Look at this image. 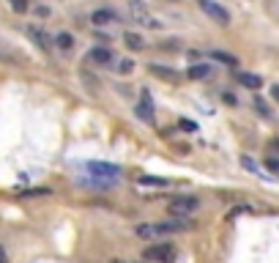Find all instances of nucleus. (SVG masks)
<instances>
[{
    "label": "nucleus",
    "mask_w": 279,
    "mask_h": 263,
    "mask_svg": "<svg viewBox=\"0 0 279 263\" xmlns=\"http://www.w3.org/2000/svg\"><path fill=\"white\" fill-rule=\"evenodd\" d=\"M85 170H88L90 175H96L98 181H107V184H115L118 175H120V167L118 165H110V162H88Z\"/></svg>",
    "instance_id": "obj_3"
},
{
    "label": "nucleus",
    "mask_w": 279,
    "mask_h": 263,
    "mask_svg": "<svg viewBox=\"0 0 279 263\" xmlns=\"http://www.w3.org/2000/svg\"><path fill=\"white\" fill-rule=\"evenodd\" d=\"M148 72L159 80H167V83H178V80H181V74H178L176 69H164V66H159V63H150Z\"/></svg>",
    "instance_id": "obj_8"
},
{
    "label": "nucleus",
    "mask_w": 279,
    "mask_h": 263,
    "mask_svg": "<svg viewBox=\"0 0 279 263\" xmlns=\"http://www.w3.org/2000/svg\"><path fill=\"white\" fill-rule=\"evenodd\" d=\"M208 72H211V66H208V63H194V66H189V77H192V80L208 77Z\"/></svg>",
    "instance_id": "obj_15"
},
{
    "label": "nucleus",
    "mask_w": 279,
    "mask_h": 263,
    "mask_svg": "<svg viewBox=\"0 0 279 263\" xmlns=\"http://www.w3.org/2000/svg\"><path fill=\"white\" fill-rule=\"evenodd\" d=\"M88 61L96 63V66H110L112 63V50L110 47H93L88 52Z\"/></svg>",
    "instance_id": "obj_7"
},
{
    "label": "nucleus",
    "mask_w": 279,
    "mask_h": 263,
    "mask_svg": "<svg viewBox=\"0 0 279 263\" xmlns=\"http://www.w3.org/2000/svg\"><path fill=\"white\" fill-rule=\"evenodd\" d=\"M238 83L244 88H249V91H258V88H263V80L258 77V74H249V72H236Z\"/></svg>",
    "instance_id": "obj_11"
},
{
    "label": "nucleus",
    "mask_w": 279,
    "mask_h": 263,
    "mask_svg": "<svg viewBox=\"0 0 279 263\" xmlns=\"http://www.w3.org/2000/svg\"><path fill=\"white\" fill-rule=\"evenodd\" d=\"M115 20H118V14H115L112 9H96L90 14V22H93V25H98V28L110 25V22H115Z\"/></svg>",
    "instance_id": "obj_9"
},
{
    "label": "nucleus",
    "mask_w": 279,
    "mask_h": 263,
    "mask_svg": "<svg viewBox=\"0 0 279 263\" xmlns=\"http://www.w3.org/2000/svg\"><path fill=\"white\" fill-rule=\"evenodd\" d=\"M197 3H200V9L206 11L211 20H216L219 25H230V11L224 9V6H219L216 0H197Z\"/></svg>",
    "instance_id": "obj_4"
},
{
    "label": "nucleus",
    "mask_w": 279,
    "mask_h": 263,
    "mask_svg": "<svg viewBox=\"0 0 279 263\" xmlns=\"http://www.w3.org/2000/svg\"><path fill=\"white\" fill-rule=\"evenodd\" d=\"M129 14H132V20L140 22L142 28H162V22H156L154 17L145 11V6L140 3V0H129Z\"/></svg>",
    "instance_id": "obj_5"
},
{
    "label": "nucleus",
    "mask_w": 279,
    "mask_h": 263,
    "mask_svg": "<svg viewBox=\"0 0 279 263\" xmlns=\"http://www.w3.org/2000/svg\"><path fill=\"white\" fill-rule=\"evenodd\" d=\"M252 104H254V110H258V113L263 115V118H271V110H268V104H266L260 96H254V102H252Z\"/></svg>",
    "instance_id": "obj_19"
},
{
    "label": "nucleus",
    "mask_w": 279,
    "mask_h": 263,
    "mask_svg": "<svg viewBox=\"0 0 279 263\" xmlns=\"http://www.w3.org/2000/svg\"><path fill=\"white\" fill-rule=\"evenodd\" d=\"M178 126L186 129V132H197V124H194V121H189V118H181V121H178Z\"/></svg>",
    "instance_id": "obj_24"
},
{
    "label": "nucleus",
    "mask_w": 279,
    "mask_h": 263,
    "mask_svg": "<svg viewBox=\"0 0 279 263\" xmlns=\"http://www.w3.org/2000/svg\"><path fill=\"white\" fill-rule=\"evenodd\" d=\"M142 263H148V260H142Z\"/></svg>",
    "instance_id": "obj_30"
},
{
    "label": "nucleus",
    "mask_w": 279,
    "mask_h": 263,
    "mask_svg": "<svg viewBox=\"0 0 279 263\" xmlns=\"http://www.w3.org/2000/svg\"><path fill=\"white\" fill-rule=\"evenodd\" d=\"M197 208H200V200H197V197L181 195V197H172L167 211H170V217H189V214L197 211Z\"/></svg>",
    "instance_id": "obj_2"
},
{
    "label": "nucleus",
    "mask_w": 279,
    "mask_h": 263,
    "mask_svg": "<svg viewBox=\"0 0 279 263\" xmlns=\"http://www.w3.org/2000/svg\"><path fill=\"white\" fill-rule=\"evenodd\" d=\"M55 44L58 47H60V50H72V47H74V36H72V33H66V31H63V33H58V36H55Z\"/></svg>",
    "instance_id": "obj_16"
},
{
    "label": "nucleus",
    "mask_w": 279,
    "mask_h": 263,
    "mask_svg": "<svg viewBox=\"0 0 279 263\" xmlns=\"http://www.w3.org/2000/svg\"><path fill=\"white\" fill-rule=\"evenodd\" d=\"M241 165L246 167L249 173H254V175H263V170H260V165H254V162L249 159V156H241Z\"/></svg>",
    "instance_id": "obj_22"
},
{
    "label": "nucleus",
    "mask_w": 279,
    "mask_h": 263,
    "mask_svg": "<svg viewBox=\"0 0 279 263\" xmlns=\"http://www.w3.org/2000/svg\"><path fill=\"white\" fill-rule=\"evenodd\" d=\"M28 33H30V39L42 47V50H50V47H52V39L46 36L44 31H38V28H28Z\"/></svg>",
    "instance_id": "obj_13"
},
{
    "label": "nucleus",
    "mask_w": 279,
    "mask_h": 263,
    "mask_svg": "<svg viewBox=\"0 0 279 263\" xmlns=\"http://www.w3.org/2000/svg\"><path fill=\"white\" fill-rule=\"evenodd\" d=\"M50 195H52L50 186H36V189H25V192H20V197H50Z\"/></svg>",
    "instance_id": "obj_17"
},
{
    "label": "nucleus",
    "mask_w": 279,
    "mask_h": 263,
    "mask_svg": "<svg viewBox=\"0 0 279 263\" xmlns=\"http://www.w3.org/2000/svg\"><path fill=\"white\" fill-rule=\"evenodd\" d=\"M159 230H162V236H167V233H186V230H192V222L186 217H172V219L159 222Z\"/></svg>",
    "instance_id": "obj_6"
},
{
    "label": "nucleus",
    "mask_w": 279,
    "mask_h": 263,
    "mask_svg": "<svg viewBox=\"0 0 279 263\" xmlns=\"http://www.w3.org/2000/svg\"><path fill=\"white\" fill-rule=\"evenodd\" d=\"M137 118H142V121H154V102H150V96H148V91H142V102L137 104Z\"/></svg>",
    "instance_id": "obj_10"
},
{
    "label": "nucleus",
    "mask_w": 279,
    "mask_h": 263,
    "mask_svg": "<svg viewBox=\"0 0 279 263\" xmlns=\"http://www.w3.org/2000/svg\"><path fill=\"white\" fill-rule=\"evenodd\" d=\"M124 42H126V47H129V50H134V52L145 50V39L140 36V33H134V31H126V33H124Z\"/></svg>",
    "instance_id": "obj_12"
},
{
    "label": "nucleus",
    "mask_w": 279,
    "mask_h": 263,
    "mask_svg": "<svg viewBox=\"0 0 279 263\" xmlns=\"http://www.w3.org/2000/svg\"><path fill=\"white\" fill-rule=\"evenodd\" d=\"M0 263H8V258H6V247L0 244Z\"/></svg>",
    "instance_id": "obj_27"
},
{
    "label": "nucleus",
    "mask_w": 279,
    "mask_h": 263,
    "mask_svg": "<svg viewBox=\"0 0 279 263\" xmlns=\"http://www.w3.org/2000/svg\"><path fill=\"white\" fill-rule=\"evenodd\" d=\"M132 69H134V61H129V58H124V61L118 63V72L120 74H132Z\"/></svg>",
    "instance_id": "obj_23"
},
{
    "label": "nucleus",
    "mask_w": 279,
    "mask_h": 263,
    "mask_svg": "<svg viewBox=\"0 0 279 263\" xmlns=\"http://www.w3.org/2000/svg\"><path fill=\"white\" fill-rule=\"evenodd\" d=\"M140 184H142V186H167V181L164 178H154V175H142Z\"/></svg>",
    "instance_id": "obj_20"
},
{
    "label": "nucleus",
    "mask_w": 279,
    "mask_h": 263,
    "mask_svg": "<svg viewBox=\"0 0 279 263\" xmlns=\"http://www.w3.org/2000/svg\"><path fill=\"white\" fill-rule=\"evenodd\" d=\"M214 61L224 63V66H238V58H232L230 52H222V50H214Z\"/></svg>",
    "instance_id": "obj_18"
},
{
    "label": "nucleus",
    "mask_w": 279,
    "mask_h": 263,
    "mask_svg": "<svg viewBox=\"0 0 279 263\" xmlns=\"http://www.w3.org/2000/svg\"><path fill=\"white\" fill-rule=\"evenodd\" d=\"M176 258H178V249L170 241H159V244H150V247L142 249V260H148V263H172Z\"/></svg>",
    "instance_id": "obj_1"
},
{
    "label": "nucleus",
    "mask_w": 279,
    "mask_h": 263,
    "mask_svg": "<svg viewBox=\"0 0 279 263\" xmlns=\"http://www.w3.org/2000/svg\"><path fill=\"white\" fill-rule=\"evenodd\" d=\"M8 6L16 11V14H25V11L30 9V0H8Z\"/></svg>",
    "instance_id": "obj_21"
},
{
    "label": "nucleus",
    "mask_w": 279,
    "mask_h": 263,
    "mask_svg": "<svg viewBox=\"0 0 279 263\" xmlns=\"http://www.w3.org/2000/svg\"><path fill=\"white\" fill-rule=\"evenodd\" d=\"M271 96H274L276 102H279V85H274V88H271Z\"/></svg>",
    "instance_id": "obj_28"
},
{
    "label": "nucleus",
    "mask_w": 279,
    "mask_h": 263,
    "mask_svg": "<svg viewBox=\"0 0 279 263\" xmlns=\"http://www.w3.org/2000/svg\"><path fill=\"white\" fill-rule=\"evenodd\" d=\"M266 167H268L271 173H279V159H268V162H266Z\"/></svg>",
    "instance_id": "obj_25"
},
{
    "label": "nucleus",
    "mask_w": 279,
    "mask_h": 263,
    "mask_svg": "<svg viewBox=\"0 0 279 263\" xmlns=\"http://www.w3.org/2000/svg\"><path fill=\"white\" fill-rule=\"evenodd\" d=\"M137 236H142V238H156V236H162L159 222H156V225H137Z\"/></svg>",
    "instance_id": "obj_14"
},
{
    "label": "nucleus",
    "mask_w": 279,
    "mask_h": 263,
    "mask_svg": "<svg viewBox=\"0 0 279 263\" xmlns=\"http://www.w3.org/2000/svg\"><path fill=\"white\" fill-rule=\"evenodd\" d=\"M112 263H124V260H112Z\"/></svg>",
    "instance_id": "obj_29"
},
{
    "label": "nucleus",
    "mask_w": 279,
    "mask_h": 263,
    "mask_svg": "<svg viewBox=\"0 0 279 263\" xmlns=\"http://www.w3.org/2000/svg\"><path fill=\"white\" fill-rule=\"evenodd\" d=\"M36 14H38V17H46V14H50V9H46V6H38Z\"/></svg>",
    "instance_id": "obj_26"
}]
</instances>
